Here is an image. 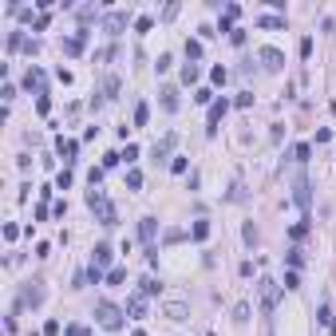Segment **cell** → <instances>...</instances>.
<instances>
[{
	"mask_svg": "<svg viewBox=\"0 0 336 336\" xmlns=\"http://www.w3.org/2000/svg\"><path fill=\"white\" fill-rule=\"evenodd\" d=\"M87 206H91V210L99 214V225H115V222H119V214H115V206L107 202V194H103L99 186H91V190H87Z\"/></svg>",
	"mask_w": 336,
	"mask_h": 336,
	"instance_id": "1",
	"label": "cell"
},
{
	"mask_svg": "<svg viewBox=\"0 0 336 336\" xmlns=\"http://www.w3.org/2000/svg\"><path fill=\"white\" fill-rule=\"evenodd\" d=\"M163 317H170V321H186L190 309H186L182 301H167V305H163Z\"/></svg>",
	"mask_w": 336,
	"mask_h": 336,
	"instance_id": "8",
	"label": "cell"
},
{
	"mask_svg": "<svg viewBox=\"0 0 336 336\" xmlns=\"http://www.w3.org/2000/svg\"><path fill=\"white\" fill-rule=\"evenodd\" d=\"M237 16H241V8H237V4H225V20H229V24H233V20H237Z\"/></svg>",
	"mask_w": 336,
	"mask_h": 336,
	"instance_id": "39",
	"label": "cell"
},
{
	"mask_svg": "<svg viewBox=\"0 0 336 336\" xmlns=\"http://www.w3.org/2000/svg\"><path fill=\"white\" fill-rule=\"evenodd\" d=\"M107 261H111V245H95V257H91V265H95V269H103Z\"/></svg>",
	"mask_w": 336,
	"mask_h": 336,
	"instance_id": "15",
	"label": "cell"
},
{
	"mask_svg": "<svg viewBox=\"0 0 336 336\" xmlns=\"http://www.w3.org/2000/svg\"><path fill=\"white\" fill-rule=\"evenodd\" d=\"M163 111H178V91L174 87H163Z\"/></svg>",
	"mask_w": 336,
	"mask_h": 336,
	"instance_id": "16",
	"label": "cell"
},
{
	"mask_svg": "<svg viewBox=\"0 0 336 336\" xmlns=\"http://www.w3.org/2000/svg\"><path fill=\"white\" fill-rule=\"evenodd\" d=\"M123 317H127V313H123L119 305H111V301H99V305H95V321H99L107 333H119V329H123Z\"/></svg>",
	"mask_w": 336,
	"mask_h": 336,
	"instance_id": "2",
	"label": "cell"
},
{
	"mask_svg": "<svg viewBox=\"0 0 336 336\" xmlns=\"http://www.w3.org/2000/svg\"><path fill=\"white\" fill-rule=\"evenodd\" d=\"M103 91H107V99H115V91H119V79L107 75V83H103Z\"/></svg>",
	"mask_w": 336,
	"mask_h": 336,
	"instance_id": "33",
	"label": "cell"
},
{
	"mask_svg": "<svg viewBox=\"0 0 336 336\" xmlns=\"http://www.w3.org/2000/svg\"><path fill=\"white\" fill-rule=\"evenodd\" d=\"M257 285H261V309H265V313H273V309H277V301H281V293H285V285H277V281H269V277H261Z\"/></svg>",
	"mask_w": 336,
	"mask_h": 336,
	"instance_id": "3",
	"label": "cell"
},
{
	"mask_svg": "<svg viewBox=\"0 0 336 336\" xmlns=\"http://www.w3.org/2000/svg\"><path fill=\"white\" fill-rule=\"evenodd\" d=\"M229 44H237V48H241V44H245V32H241V28H233V32H229Z\"/></svg>",
	"mask_w": 336,
	"mask_h": 336,
	"instance_id": "40",
	"label": "cell"
},
{
	"mask_svg": "<svg viewBox=\"0 0 336 336\" xmlns=\"http://www.w3.org/2000/svg\"><path fill=\"white\" fill-rule=\"evenodd\" d=\"M249 103H253V95H249V91H241V95L233 99V107H249Z\"/></svg>",
	"mask_w": 336,
	"mask_h": 336,
	"instance_id": "41",
	"label": "cell"
},
{
	"mask_svg": "<svg viewBox=\"0 0 336 336\" xmlns=\"http://www.w3.org/2000/svg\"><path fill=\"white\" fill-rule=\"evenodd\" d=\"M147 119H151V107L139 103V107H135V127H147Z\"/></svg>",
	"mask_w": 336,
	"mask_h": 336,
	"instance_id": "22",
	"label": "cell"
},
{
	"mask_svg": "<svg viewBox=\"0 0 336 336\" xmlns=\"http://www.w3.org/2000/svg\"><path fill=\"white\" fill-rule=\"evenodd\" d=\"M119 159H123V155H115V151H107V155H103V170H111L115 163H119Z\"/></svg>",
	"mask_w": 336,
	"mask_h": 336,
	"instance_id": "38",
	"label": "cell"
},
{
	"mask_svg": "<svg viewBox=\"0 0 336 336\" xmlns=\"http://www.w3.org/2000/svg\"><path fill=\"white\" fill-rule=\"evenodd\" d=\"M210 79H214V83H218V87H222L225 79H229V71H225L222 63H218V67H214V71H210Z\"/></svg>",
	"mask_w": 336,
	"mask_h": 336,
	"instance_id": "26",
	"label": "cell"
},
{
	"mask_svg": "<svg viewBox=\"0 0 336 336\" xmlns=\"http://www.w3.org/2000/svg\"><path fill=\"white\" fill-rule=\"evenodd\" d=\"M44 297H48V289H44V281H28L24 285V305H44Z\"/></svg>",
	"mask_w": 336,
	"mask_h": 336,
	"instance_id": "5",
	"label": "cell"
},
{
	"mask_svg": "<svg viewBox=\"0 0 336 336\" xmlns=\"http://www.w3.org/2000/svg\"><path fill=\"white\" fill-rule=\"evenodd\" d=\"M155 233H159V222H155V218H143V222H139V237H143L147 245L155 241Z\"/></svg>",
	"mask_w": 336,
	"mask_h": 336,
	"instance_id": "11",
	"label": "cell"
},
{
	"mask_svg": "<svg viewBox=\"0 0 336 336\" xmlns=\"http://www.w3.org/2000/svg\"><path fill=\"white\" fill-rule=\"evenodd\" d=\"M285 289H301V277H297V269H289V273H285Z\"/></svg>",
	"mask_w": 336,
	"mask_h": 336,
	"instance_id": "32",
	"label": "cell"
},
{
	"mask_svg": "<svg viewBox=\"0 0 336 336\" xmlns=\"http://www.w3.org/2000/svg\"><path fill=\"white\" fill-rule=\"evenodd\" d=\"M56 186H59V190H67V186H71V170H59V174H56Z\"/></svg>",
	"mask_w": 336,
	"mask_h": 336,
	"instance_id": "31",
	"label": "cell"
},
{
	"mask_svg": "<svg viewBox=\"0 0 336 336\" xmlns=\"http://www.w3.org/2000/svg\"><path fill=\"white\" fill-rule=\"evenodd\" d=\"M103 28H107V32H111V36H119V32H123V28H127V12H111V16H107V20H103Z\"/></svg>",
	"mask_w": 336,
	"mask_h": 336,
	"instance_id": "10",
	"label": "cell"
},
{
	"mask_svg": "<svg viewBox=\"0 0 336 336\" xmlns=\"http://www.w3.org/2000/svg\"><path fill=\"white\" fill-rule=\"evenodd\" d=\"M56 151L63 155V163H75V155H79V143H75V139H59Z\"/></svg>",
	"mask_w": 336,
	"mask_h": 336,
	"instance_id": "9",
	"label": "cell"
},
{
	"mask_svg": "<svg viewBox=\"0 0 336 336\" xmlns=\"http://www.w3.org/2000/svg\"><path fill=\"white\" fill-rule=\"evenodd\" d=\"M143 186V174L139 170H127V190H139Z\"/></svg>",
	"mask_w": 336,
	"mask_h": 336,
	"instance_id": "24",
	"label": "cell"
},
{
	"mask_svg": "<svg viewBox=\"0 0 336 336\" xmlns=\"http://www.w3.org/2000/svg\"><path fill=\"white\" fill-rule=\"evenodd\" d=\"M87 281H91V285H99V281H103V269H95V265H91V269H87Z\"/></svg>",
	"mask_w": 336,
	"mask_h": 336,
	"instance_id": "43",
	"label": "cell"
},
{
	"mask_svg": "<svg viewBox=\"0 0 336 336\" xmlns=\"http://www.w3.org/2000/svg\"><path fill=\"white\" fill-rule=\"evenodd\" d=\"M261 28H285V20L281 16H261Z\"/></svg>",
	"mask_w": 336,
	"mask_h": 336,
	"instance_id": "30",
	"label": "cell"
},
{
	"mask_svg": "<svg viewBox=\"0 0 336 336\" xmlns=\"http://www.w3.org/2000/svg\"><path fill=\"white\" fill-rule=\"evenodd\" d=\"M63 336H91V333H87V325H67V333H63Z\"/></svg>",
	"mask_w": 336,
	"mask_h": 336,
	"instance_id": "34",
	"label": "cell"
},
{
	"mask_svg": "<svg viewBox=\"0 0 336 336\" xmlns=\"http://www.w3.org/2000/svg\"><path fill=\"white\" fill-rule=\"evenodd\" d=\"M174 143H178V135H167L163 143H155V159H167L170 151H174Z\"/></svg>",
	"mask_w": 336,
	"mask_h": 336,
	"instance_id": "13",
	"label": "cell"
},
{
	"mask_svg": "<svg viewBox=\"0 0 336 336\" xmlns=\"http://www.w3.org/2000/svg\"><path fill=\"white\" fill-rule=\"evenodd\" d=\"M24 87H28V91H32V87H40V91H44V71H40V67H32V71L24 75Z\"/></svg>",
	"mask_w": 336,
	"mask_h": 336,
	"instance_id": "14",
	"label": "cell"
},
{
	"mask_svg": "<svg viewBox=\"0 0 336 336\" xmlns=\"http://www.w3.org/2000/svg\"><path fill=\"white\" fill-rule=\"evenodd\" d=\"M225 111H229V99H214V103H210V115H206L210 127H206V135H218V123L225 119Z\"/></svg>",
	"mask_w": 336,
	"mask_h": 336,
	"instance_id": "4",
	"label": "cell"
},
{
	"mask_svg": "<svg viewBox=\"0 0 336 336\" xmlns=\"http://www.w3.org/2000/svg\"><path fill=\"white\" fill-rule=\"evenodd\" d=\"M293 198H297V206H301V210H309V182H305V178L297 182V194H293Z\"/></svg>",
	"mask_w": 336,
	"mask_h": 336,
	"instance_id": "17",
	"label": "cell"
},
{
	"mask_svg": "<svg viewBox=\"0 0 336 336\" xmlns=\"http://www.w3.org/2000/svg\"><path fill=\"white\" fill-rule=\"evenodd\" d=\"M159 293H163V285H159L155 277H147V281H143V297H159Z\"/></svg>",
	"mask_w": 336,
	"mask_h": 336,
	"instance_id": "21",
	"label": "cell"
},
{
	"mask_svg": "<svg viewBox=\"0 0 336 336\" xmlns=\"http://www.w3.org/2000/svg\"><path fill=\"white\" fill-rule=\"evenodd\" d=\"M151 28H155L151 16H139V20H135V32H151Z\"/></svg>",
	"mask_w": 336,
	"mask_h": 336,
	"instance_id": "27",
	"label": "cell"
},
{
	"mask_svg": "<svg viewBox=\"0 0 336 336\" xmlns=\"http://www.w3.org/2000/svg\"><path fill=\"white\" fill-rule=\"evenodd\" d=\"M190 233H194V241H206V237H210V222H202V218H198Z\"/></svg>",
	"mask_w": 336,
	"mask_h": 336,
	"instance_id": "18",
	"label": "cell"
},
{
	"mask_svg": "<svg viewBox=\"0 0 336 336\" xmlns=\"http://www.w3.org/2000/svg\"><path fill=\"white\" fill-rule=\"evenodd\" d=\"M36 111L48 115V111H52V99H48V95H40V99H36Z\"/></svg>",
	"mask_w": 336,
	"mask_h": 336,
	"instance_id": "37",
	"label": "cell"
},
{
	"mask_svg": "<svg viewBox=\"0 0 336 336\" xmlns=\"http://www.w3.org/2000/svg\"><path fill=\"white\" fill-rule=\"evenodd\" d=\"M123 281H127V269H111L107 273V285H123Z\"/></svg>",
	"mask_w": 336,
	"mask_h": 336,
	"instance_id": "29",
	"label": "cell"
},
{
	"mask_svg": "<svg viewBox=\"0 0 336 336\" xmlns=\"http://www.w3.org/2000/svg\"><path fill=\"white\" fill-rule=\"evenodd\" d=\"M233 321H237V325H245V321H249V305H245V301L233 309Z\"/></svg>",
	"mask_w": 336,
	"mask_h": 336,
	"instance_id": "25",
	"label": "cell"
},
{
	"mask_svg": "<svg viewBox=\"0 0 336 336\" xmlns=\"http://www.w3.org/2000/svg\"><path fill=\"white\" fill-rule=\"evenodd\" d=\"M317 321H321V325H329V329H333V309H329V305H321V313H317Z\"/></svg>",
	"mask_w": 336,
	"mask_h": 336,
	"instance_id": "28",
	"label": "cell"
},
{
	"mask_svg": "<svg viewBox=\"0 0 336 336\" xmlns=\"http://www.w3.org/2000/svg\"><path fill=\"white\" fill-rule=\"evenodd\" d=\"M16 48H24V36H20V32H12V36H8V52H16Z\"/></svg>",
	"mask_w": 336,
	"mask_h": 336,
	"instance_id": "35",
	"label": "cell"
},
{
	"mask_svg": "<svg viewBox=\"0 0 336 336\" xmlns=\"http://www.w3.org/2000/svg\"><path fill=\"white\" fill-rule=\"evenodd\" d=\"M186 56H190V59H202V40H186Z\"/></svg>",
	"mask_w": 336,
	"mask_h": 336,
	"instance_id": "23",
	"label": "cell"
},
{
	"mask_svg": "<svg viewBox=\"0 0 336 336\" xmlns=\"http://www.w3.org/2000/svg\"><path fill=\"white\" fill-rule=\"evenodd\" d=\"M87 36H91V32H87V28H79L71 40H63V52H67V56H79V52H83V44H87Z\"/></svg>",
	"mask_w": 336,
	"mask_h": 336,
	"instance_id": "7",
	"label": "cell"
},
{
	"mask_svg": "<svg viewBox=\"0 0 336 336\" xmlns=\"http://www.w3.org/2000/svg\"><path fill=\"white\" fill-rule=\"evenodd\" d=\"M198 75H202L198 63H186V67H182V83H198Z\"/></svg>",
	"mask_w": 336,
	"mask_h": 336,
	"instance_id": "19",
	"label": "cell"
},
{
	"mask_svg": "<svg viewBox=\"0 0 336 336\" xmlns=\"http://www.w3.org/2000/svg\"><path fill=\"white\" fill-rule=\"evenodd\" d=\"M257 59H261L269 71H281V67H285V56H281L277 48H261V52H257Z\"/></svg>",
	"mask_w": 336,
	"mask_h": 336,
	"instance_id": "6",
	"label": "cell"
},
{
	"mask_svg": "<svg viewBox=\"0 0 336 336\" xmlns=\"http://www.w3.org/2000/svg\"><path fill=\"white\" fill-rule=\"evenodd\" d=\"M123 159H127V163H135V159H139V147H135V143H127V151H123Z\"/></svg>",
	"mask_w": 336,
	"mask_h": 336,
	"instance_id": "42",
	"label": "cell"
},
{
	"mask_svg": "<svg viewBox=\"0 0 336 336\" xmlns=\"http://www.w3.org/2000/svg\"><path fill=\"white\" fill-rule=\"evenodd\" d=\"M127 313H131L135 321H143V317H147V301H143V297H131V301H127Z\"/></svg>",
	"mask_w": 336,
	"mask_h": 336,
	"instance_id": "12",
	"label": "cell"
},
{
	"mask_svg": "<svg viewBox=\"0 0 336 336\" xmlns=\"http://www.w3.org/2000/svg\"><path fill=\"white\" fill-rule=\"evenodd\" d=\"M194 99H198V103H210V99H214V91H210V87H198V91H194Z\"/></svg>",
	"mask_w": 336,
	"mask_h": 336,
	"instance_id": "36",
	"label": "cell"
},
{
	"mask_svg": "<svg viewBox=\"0 0 336 336\" xmlns=\"http://www.w3.org/2000/svg\"><path fill=\"white\" fill-rule=\"evenodd\" d=\"M293 159H297V163H309V159H313V147H309V143L293 147Z\"/></svg>",
	"mask_w": 336,
	"mask_h": 336,
	"instance_id": "20",
	"label": "cell"
}]
</instances>
